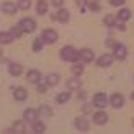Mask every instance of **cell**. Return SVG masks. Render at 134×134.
<instances>
[{
  "label": "cell",
  "instance_id": "cell-26",
  "mask_svg": "<svg viewBox=\"0 0 134 134\" xmlns=\"http://www.w3.org/2000/svg\"><path fill=\"white\" fill-rule=\"evenodd\" d=\"M70 99H71V94H70V92H60L58 95H57V102H58L60 105L66 103Z\"/></svg>",
  "mask_w": 134,
  "mask_h": 134
},
{
  "label": "cell",
  "instance_id": "cell-23",
  "mask_svg": "<svg viewBox=\"0 0 134 134\" xmlns=\"http://www.w3.org/2000/svg\"><path fill=\"white\" fill-rule=\"evenodd\" d=\"M32 131L36 132V134H42V132H45V124L42 123V121H32Z\"/></svg>",
  "mask_w": 134,
  "mask_h": 134
},
{
  "label": "cell",
  "instance_id": "cell-1",
  "mask_svg": "<svg viewBox=\"0 0 134 134\" xmlns=\"http://www.w3.org/2000/svg\"><path fill=\"white\" fill-rule=\"evenodd\" d=\"M60 58L65 60V62H78L79 60V52L71 45H65L63 49L60 50Z\"/></svg>",
  "mask_w": 134,
  "mask_h": 134
},
{
  "label": "cell",
  "instance_id": "cell-34",
  "mask_svg": "<svg viewBox=\"0 0 134 134\" xmlns=\"http://www.w3.org/2000/svg\"><path fill=\"white\" fill-rule=\"evenodd\" d=\"M115 27H118V29H120L121 32H124V31H126V26H124V21H121L120 24H116V26H115Z\"/></svg>",
  "mask_w": 134,
  "mask_h": 134
},
{
  "label": "cell",
  "instance_id": "cell-16",
  "mask_svg": "<svg viewBox=\"0 0 134 134\" xmlns=\"http://www.w3.org/2000/svg\"><path fill=\"white\" fill-rule=\"evenodd\" d=\"M23 116H24V121H26V123H32V121L37 120V110H34V108H27V110H24Z\"/></svg>",
  "mask_w": 134,
  "mask_h": 134
},
{
  "label": "cell",
  "instance_id": "cell-20",
  "mask_svg": "<svg viewBox=\"0 0 134 134\" xmlns=\"http://www.w3.org/2000/svg\"><path fill=\"white\" fill-rule=\"evenodd\" d=\"M116 18H118V21H128L131 18V10L129 8H121L116 15Z\"/></svg>",
  "mask_w": 134,
  "mask_h": 134
},
{
  "label": "cell",
  "instance_id": "cell-32",
  "mask_svg": "<svg viewBox=\"0 0 134 134\" xmlns=\"http://www.w3.org/2000/svg\"><path fill=\"white\" fill-rule=\"evenodd\" d=\"M47 87H49L47 84H42L41 81L37 82V92H39V94H45L47 92Z\"/></svg>",
  "mask_w": 134,
  "mask_h": 134
},
{
  "label": "cell",
  "instance_id": "cell-19",
  "mask_svg": "<svg viewBox=\"0 0 134 134\" xmlns=\"http://www.w3.org/2000/svg\"><path fill=\"white\" fill-rule=\"evenodd\" d=\"M116 21H118L116 15H107L103 18V24L107 27H115V26H116Z\"/></svg>",
  "mask_w": 134,
  "mask_h": 134
},
{
  "label": "cell",
  "instance_id": "cell-12",
  "mask_svg": "<svg viewBox=\"0 0 134 134\" xmlns=\"http://www.w3.org/2000/svg\"><path fill=\"white\" fill-rule=\"evenodd\" d=\"M92 121H94L95 124H99V126H102V124H105V123L108 121V115L100 110V111H97V113H94Z\"/></svg>",
  "mask_w": 134,
  "mask_h": 134
},
{
  "label": "cell",
  "instance_id": "cell-3",
  "mask_svg": "<svg viewBox=\"0 0 134 134\" xmlns=\"http://www.w3.org/2000/svg\"><path fill=\"white\" fill-rule=\"evenodd\" d=\"M42 41H44V44H55L58 41V32L55 29H45L42 32Z\"/></svg>",
  "mask_w": 134,
  "mask_h": 134
},
{
  "label": "cell",
  "instance_id": "cell-7",
  "mask_svg": "<svg viewBox=\"0 0 134 134\" xmlns=\"http://www.w3.org/2000/svg\"><path fill=\"white\" fill-rule=\"evenodd\" d=\"M26 79L31 84H37L39 81H42V73L39 70H29L27 74H26Z\"/></svg>",
  "mask_w": 134,
  "mask_h": 134
},
{
  "label": "cell",
  "instance_id": "cell-33",
  "mask_svg": "<svg viewBox=\"0 0 134 134\" xmlns=\"http://www.w3.org/2000/svg\"><path fill=\"white\" fill-rule=\"evenodd\" d=\"M124 2H126V0H110V3H111L113 7H121Z\"/></svg>",
  "mask_w": 134,
  "mask_h": 134
},
{
  "label": "cell",
  "instance_id": "cell-24",
  "mask_svg": "<svg viewBox=\"0 0 134 134\" xmlns=\"http://www.w3.org/2000/svg\"><path fill=\"white\" fill-rule=\"evenodd\" d=\"M47 2L45 0H39L37 2V7H36V12H37V15H45L47 13Z\"/></svg>",
  "mask_w": 134,
  "mask_h": 134
},
{
  "label": "cell",
  "instance_id": "cell-38",
  "mask_svg": "<svg viewBox=\"0 0 134 134\" xmlns=\"http://www.w3.org/2000/svg\"><path fill=\"white\" fill-rule=\"evenodd\" d=\"M107 45H108V47H115V45H116V42H113L111 39H108V41H107Z\"/></svg>",
  "mask_w": 134,
  "mask_h": 134
},
{
  "label": "cell",
  "instance_id": "cell-40",
  "mask_svg": "<svg viewBox=\"0 0 134 134\" xmlns=\"http://www.w3.org/2000/svg\"><path fill=\"white\" fill-rule=\"evenodd\" d=\"M86 2H91V0H86Z\"/></svg>",
  "mask_w": 134,
  "mask_h": 134
},
{
  "label": "cell",
  "instance_id": "cell-10",
  "mask_svg": "<svg viewBox=\"0 0 134 134\" xmlns=\"http://www.w3.org/2000/svg\"><path fill=\"white\" fill-rule=\"evenodd\" d=\"M79 60L82 63H91V62H94V52L91 49H82V50H79Z\"/></svg>",
  "mask_w": 134,
  "mask_h": 134
},
{
  "label": "cell",
  "instance_id": "cell-4",
  "mask_svg": "<svg viewBox=\"0 0 134 134\" xmlns=\"http://www.w3.org/2000/svg\"><path fill=\"white\" fill-rule=\"evenodd\" d=\"M113 57L116 60H124L128 57V49H126V45H123V44H116L113 47Z\"/></svg>",
  "mask_w": 134,
  "mask_h": 134
},
{
  "label": "cell",
  "instance_id": "cell-8",
  "mask_svg": "<svg viewBox=\"0 0 134 134\" xmlns=\"http://www.w3.org/2000/svg\"><path fill=\"white\" fill-rule=\"evenodd\" d=\"M115 60V57L111 53H103L100 58L97 60V66H100V68H107V66H110Z\"/></svg>",
  "mask_w": 134,
  "mask_h": 134
},
{
  "label": "cell",
  "instance_id": "cell-36",
  "mask_svg": "<svg viewBox=\"0 0 134 134\" xmlns=\"http://www.w3.org/2000/svg\"><path fill=\"white\" fill-rule=\"evenodd\" d=\"M82 111H84V113H91V105L84 103V107H82Z\"/></svg>",
  "mask_w": 134,
  "mask_h": 134
},
{
  "label": "cell",
  "instance_id": "cell-30",
  "mask_svg": "<svg viewBox=\"0 0 134 134\" xmlns=\"http://www.w3.org/2000/svg\"><path fill=\"white\" fill-rule=\"evenodd\" d=\"M42 47H44V41H42V37H41V39H36V41H34V44H32V50H34V52H41Z\"/></svg>",
  "mask_w": 134,
  "mask_h": 134
},
{
  "label": "cell",
  "instance_id": "cell-17",
  "mask_svg": "<svg viewBox=\"0 0 134 134\" xmlns=\"http://www.w3.org/2000/svg\"><path fill=\"white\" fill-rule=\"evenodd\" d=\"M55 15H57V21L58 23H68L70 21V12L65 10V8L58 10V13H55Z\"/></svg>",
  "mask_w": 134,
  "mask_h": 134
},
{
  "label": "cell",
  "instance_id": "cell-37",
  "mask_svg": "<svg viewBox=\"0 0 134 134\" xmlns=\"http://www.w3.org/2000/svg\"><path fill=\"white\" fill-rule=\"evenodd\" d=\"M86 95H87V94H86L84 91H79V94H78V97H79V99H86Z\"/></svg>",
  "mask_w": 134,
  "mask_h": 134
},
{
  "label": "cell",
  "instance_id": "cell-9",
  "mask_svg": "<svg viewBox=\"0 0 134 134\" xmlns=\"http://www.w3.org/2000/svg\"><path fill=\"white\" fill-rule=\"evenodd\" d=\"M123 103H124V97H123L121 94H118V92H115L110 97V105H111L113 108H121Z\"/></svg>",
  "mask_w": 134,
  "mask_h": 134
},
{
  "label": "cell",
  "instance_id": "cell-22",
  "mask_svg": "<svg viewBox=\"0 0 134 134\" xmlns=\"http://www.w3.org/2000/svg\"><path fill=\"white\" fill-rule=\"evenodd\" d=\"M13 41H15V37L12 36V32H0V44L7 45V44H10Z\"/></svg>",
  "mask_w": 134,
  "mask_h": 134
},
{
  "label": "cell",
  "instance_id": "cell-21",
  "mask_svg": "<svg viewBox=\"0 0 134 134\" xmlns=\"http://www.w3.org/2000/svg\"><path fill=\"white\" fill-rule=\"evenodd\" d=\"M37 116H52V108L49 105H41L37 110Z\"/></svg>",
  "mask_w": 134,
  "mask_h": 134
},
{
  "label": "cell",
  "instance_id": "cell-35",
  "mask_svg": "<svg viewBox=\"0 0 134 134\" xmlns=\"http://www.w3.org/2000/svg\"><path fill=\"white\" fill-rule=\"evenodd\" d=\"M63 2H65V0H52V5L53 7H62Z\"/></svg>",
  "mask_w": 134,
  "mask_h": 134
},
{
  "label": "cell",
  "instance_id": "cell-2",
  "mask_svg": "<svg viewBox=\"0 0 134 134\" xmlns=\"http://www.w3.org/2000/svg\"><path fill=\"white\" fill-rule=\"evenodd\" d=\"M107 103H108V97L105 95V92H99V94H95L94 95V99H92V105L94 107H97V108H105L107 107Z\"/></svg>",
  "mask_w": 134,
  "mask_h": 134
},
{
  "label": "cell",
  "instance_id": "cell-39",
  "mask_svg": "<svg viewBox=\"0 0 134 134\" xmlns=\"http://www.w3.org/2000/svg\"><path fill=\"white\" fill-rule=\"evenodd\" d=\"M131 100H132V102H134V92H132V94H131Z\"/></svg>",
  "mask_w": 134,
  "mask_h": 134
},
{
  "label": "cell",
  "instance_id": "cell-31",
  "mask_svg": "<svg viewBox=\"0 0 134 134\" xmlns=\"http://www.w3.org/2000/svg\"><path fill=\"white\" fill-rule=\"evenodd\" d=\"M87 7H89V10L92 12H99V3H97V0H91V2H87Z\"/></svg>",
  "mask_w": 134,
  "mask_h": 134
},
{
  "label": "cell",
  "instance_id": "cell-27",
  "mask_svg": "<svg viewBox=\"0 0 134 134\" xmlns=\"http://www.w3.org/2000/svg\"><path fill=\"white\" fill-rule=\"evenodd\" d=\"M10 32H12V36L15 37V39H18V37H21V36L24 34V31H23L21 24H16V26H13L12 29H10Z\"/></svg>",
  "mask_w": 134,
  "mask_h": 134
},
{
  "label": "cell",
  "instance_id": "cell-13",
  "mask_svg": "<svg viewBox=\"0 0 134 134\" xmlns=\"http://www.w3.org/2000/svg\"><path fill=\"white\" fill-rule=\"evenodd\" d=\"M58 82H60V74H57V73H49V74L45 76V84L49 86V87H55Z\"/></svg>",
  "mask_w": 134,
  "mask_h": 134
},
{
  "label": "cell",
  "instance_id": "cell-5",
  "mask_svg": "<svg viewBox=\"0 0 134 134\" xmlns=\"http://www.w3.org/2000/svg\"><path fill=\"white\" fill-rule=\"evenodd\" d=\"M74 126H76V129L81 131V132H87L89 131V121H87V118H84V116H78L74 120Z\"/></svg>",
  "mask_w": 134,
  "mask_h": 134
},
{
  "label": "cell",
  "instance_id": "cell-18",
  "mask_svg": "<svg viewBox=\"0 0 134 134\" xmlns=\"http://www.w3.org/2000/svg\"><path fill=\"white\" fill-rule=\"evenodd\" d=\"M8 73H10L12 76H20L23 73V66L20 63H12L10 66H8Z\"/></svg>",
  "mask_w": 134,
  "mask_h": 134
},
{
  "label": "cell",
  "instance_id": "cell-25",
  "mask_svg": "<svg viewBox=\"0 0 134 134\" xmlns=\"http://www.w3.org/2000/svg\"><path fill=\"white\" fill-rule=\"evenodd\" d=\"M13 132H16V134H23V132H26L24 123H23V121H15V123H13Z\"/></svg>",
  "mask_w": 134,
  "mask_h": 134
},
{
  "label": "cell",
  "instance_id": "cell-14",
  "mask_svg": "<svg viewBox=\"0 0 134 134\" xmlns=\"http://www.w3.org/2000/svg\"><path fill=\"white\" fill-rule=\"evenodd\" d=\"M81 86H82V82L79 79V76H74V78L66 81V87H68L70 91H78V89H81Z\"/></svg>",
  "mask_w": 134,
  "mask_h": 134
},
{
  "label": "cell",
  "instance_id": "cell-11",
  "mask_svg": "<svg viewBox=\"0 0 134 134\" xmlns=\"http://www.w3.org/2000/svg\"><path fill=\"white\" fill-rule=\"evenodd\" d=\"M0 10H2L3 13H7V15H15L16 10H18V5L13 3V2H3L2 5H0Z\"/></svg>",
  "mask_w": 134,
  "mask_h": 134
},
{
  "label": "cell",
  "instance_id": "cell-6",
  "mask_svg": "<svg viewBox=\"0 0 134 134\" xmlns=\"http://www.w3.org/2000/svg\"><path fill=\"white\" fill-rule=\"evenodd\" d=\"M20 24H21V27H23V31L24 32H32L34 29H36V21L32 20V18H23V20L20 21Z\"/></svg>",
  "mask_w": 134,
  "mask_h": 134
},
{
  "label": "cell",
  "instance_id": "cell-15",
  "mask_svg": "<svg viewBox=\"0 0 134 134\" xmlns=\"http://www.w3.org/2000/svg\"><path fill=\"white\" fill-rule=\"evenodd\" d=\"M13 97L18 100V102H23L27 99V91L24 87H15L13 89Z\"/></svg>",
  "mask_w": 134,
  "mask_h": 134
},
{
  "label": "cell",
  "instance_id": "cell-28",
  "mask_svg": "<svg viewBox=\"0 0 134 134\" xmlns=\"http://www.w3.org/2000/svg\"><path fill=\"white\" fill-rule=\"evenodd\" d=\"M71 73H73L74 76H81V74L84 73V66H82V63H76V62H74V65L71 66Z\"/></svg>",
  "mask_w": 134,
  "mask_h": 134
},
{
  "label": "cell",
  "instance_id": "cell-29",
  "mask_svg": "<svg viewBox=\"0 0 134 134\" xmlns=\"http://www.w3.org/2000/svg\"><path fill=\"white\" fill-rule=\"evenodd\" d=\"M18 8L20 10H23V12H26V10H29L31 8V0H18Z\"/></svg>",
  "mask_w": 134,
  "mask_h": 134
}]
</instances>
